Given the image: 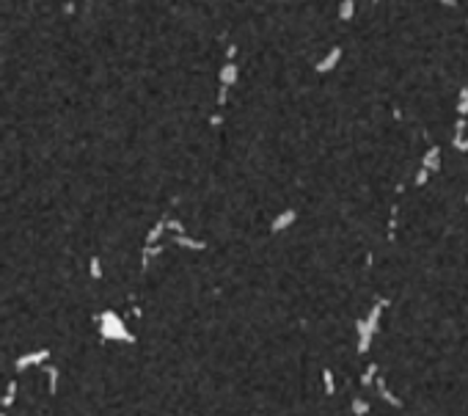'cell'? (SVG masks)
I'll use <instances>...</instances> for the list:
<instances>
[{
    "mask_svg": "<svg viewBox=\"0 0 468 416\" xmlns=\"http://www.w3.org/2000/svg\"><path fill=\"white\" fill-rule=\"evenodd\" d=\"M99 331H102V336H107V339H127L124 325H121V320L113 315V311H105V315L99 317Z\"/></svg>",
    "mask_w": 468,
    "mask_h": 416,
    "instance_id": "cell-1",
    "label": "cell"
},
{
    "mask_svg": "<svg viewBox=\"0 0 468 416\" xmlns=\"http://www.w3.org/2000/svg\"><path fill=\"white\" fill-rule=\"evenodd\" d=\"M339 61H342V47H334L331 53H325V58H322L320 64L314 66V69L320 72V74H328V72H331V69H334V66L339 64Z\"/></svg>",
    "mask_w": 468,
    "mask_h": 416,
    "instance_id": "cell-2",
    "label": "cell"
},
{
    "mask_svg": "<svg viewBox=\"0 0 468 416\" xmlns=\"http://www.w3.org/2000/svg\"><path fill=\"white\" fill-rule=\"evenodd\" d=\"M237 74H240V66H237L234 61H226V64H223V69H221V86L232 88L237 83Z\"/></svg>",
    "mask_w": 468,
    "mask_h": 416,
    "instance_id": "cell-3",
    "label": "cell"
},
{
    "mask_svg": "<svg viewBox=\"0 0 468 416\" xmlns=\"http://www.w3.org/2000/svg\"><path fill=\"white\" fill-rule=\"evenodd\" d=\"M422 166L430 168L432 174L438 171V168H441V146H430V149H427L424 158H422Z\"/></svg>",
    "mask_w": 468,
    "mask_h": 416,
    "instance_id": "cell-4",
    "label": "cell"
},
{
    "mask_svg": "<svg viewBox=\"0 0 468 416\" xmlns=\"http://www.w3.org/2000/svg\"><path fill=\"white\" fill-rule=\"evenodd\" d=\"M47 356H50V353H47V350H39V353H28V356H19V358H17V370H28V367L39 364V361H47Z\"/></svg>",
    "mask_w": 468,
    "mask_h": 416,
    "instance_id": "cell-5",
    "label": "cell"
},
{
    "mask_svg": "<svg viewBox=\"0 0 468 416\" xmlns=\"http://www.w3.org/2000/svg\"><path fill=\"white\" fill-rule=\"evenodd\" d=\"M352 14H355V0H342V6H339V19H352Z\"/></svg>",
    "mask_w": 468,
    "mask_h": 416,
    "instance_id": "cell-6",
    "label": "cell"
},
{
    "mask_svg": "<svg viewBox=\"0 0 468 416\" xmlns=\"http://www.w3.org/2000/svg\"><path fill=\"white\" fill-rule=\"evenodd\" d=\"M457 113L468 116V88H460V99H457Z\"/></svg>",
    "mask_w": 468,
    "mask_h": 416,
    "instance_id": "cell-7",
    "label": "cell"
},
{
    "mask_svg": "<svg viewBox=\"0 0 468 416\" xmlns=\"http://www.w3.org/2000/svg\"><path fill=\"white\" fill-rule=\"evenodd\" d=\"M292 221H295V213H284V215H281V218H278V221L273 223V229L278 231V229H284L287 223H292Z\"/></svg>",
    "mask_w": 468,
    "mask_h": 416,
    "instance_id": "cell-8",
    "label": "cell"
},
{
    "mask_svg": "<svg viewBox=\"0 0 468 416\" xmlns=\"http://www.w3.org/2000/svg\"><path fill=\"white\" fill-rule=\"evenodd\" d=\"M430 174H432L430 168H424V166H422V168H419V174H416V185H419V188H422V185H427V179H430Z\"/></svg>",
    "mask_w": 468,
    "mask_h": 416,
    "instance_id": "cell-9",
    "label": "cell"
},
{
    "mask_svg": "<svg viewBox=\"0 0 468 416\" xmlns=\"http://www.w3.org/2000/svg\"><path fill=\"white\" fill-rule=\"evenodd\" d=\"M99 276H102V270H99V259L94 256L91 259V278H99Z\"/></svg>",
    "mask_w": 468,
    "mask_h": 416,
    "instance_id": "cell-10",
    "label": "cell"
},
{
    "mask_svg": "<svg viewBox=\"0 0 468 416\" xmlns=\"http://www.w3.org/2000/svg\"><path fill=\"white\" fill-rule=\"evenodd\" d=\"M226 99H229V88L221 86V91H218V105H226Z\"/></svg>",
    "mask_w": 468,
    "mask_h": 416,
    "instance_id": "cell-11",
    "label": "cell"
},
{
    "mask_svg": "<svg viewBox=\"0 0 468 416\" xmlns=\"http://www.w3.org/2000/svg\"><path fill=\"white\" fill-rule=\"evenodd\" d=\"M237 58V47L234 44H229V50H226V61H234Z\"/></svg>",
    "mask_w": 468,
    "mask_h": 416,
    "instance_id": "cell-12",
    "label": "cell"
},
{
    "mask_svg": "<svg viewBox=\"0 0 468 416\" xmlns=\"http://www.w3.org/2000/svg\"><path fill=\"white\" fill-rule=\"evenodd\" d=\"M160 231H162V223H160V226H154V229H152V235H149V243H152V240H157V237H160Z\"/></svg>",
    "mask_w": 468,
    "mask_h": 416,
    "instance_id": "cell-13",
    "label": "cell"
},
{
    "mask_svg": "<svg viewBox=\"0 0 468 416\" xmlns=\"http://www.w3.org/2000/svg\"><path fill=\"white\" fill-rule=\"evenodd\" d=\"M465 133H468V116H465Z\"/></svg>",
    "mask_w": 468,
    "mask_h": 416,
    "instance_id": "cell-14",
    "label": "cell"
},
{
    "mask_svg": "<svg viewBox=\"0 0 468 416\" xmlns=\"http://www.w3.org/2000/svg\"><path fill=\"white\" fill-rule=\"evenodd\" d=\"M372 3H377V0H372Z\"/></svg>",
    "mask_w": 468,
    "mask_h": 416,
    "instance_id": "cell-15",
    "label": "cell"
},
{
    "mask_svg": "<svg viewBox=\"0 0 468 416\" xmlns=\"http://www.w3.org/2000/svg\"><path fill=\"white\" fill-rule=\"evenodd\" d=\"M465 199H468V196H465Z\"/></svg>",
    "mask_w": 468,
    "mask_h": 416,
    "instance_id": "cell-16",
    "label": "cell"
}]
</instances>
